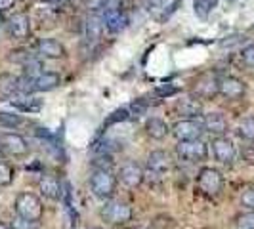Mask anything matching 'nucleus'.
<instances>
[{"label":"nucleus","instance_id":"nucleus-1","mask_svg":"<svg viewBox=\"0 0 254 229\" xmlns=\"http://www.w3.org/2000/svg\"><path fill=\"white\" fill-rule=\"evenodd\" d=\"M117 183H119V178L109 168H96L90 176V189L94 193V197L102 201H109L113 197L117 191Z\"/></svg>","mask_w":254,"mask_h":229},{"label":"nucleus","instance_id":"nucleus-2","mask_svg":"<svg viewBox=\"0 0 254 229\" xmlns=\"http://www.w3.org/2000/svg\"><path fill=\"white\" fill-rule=\"evenodd\" d=\"M13 208H15V214L21 218H25L29 222H40L42 216H44V206H42V201L38 199L35 193L31 191H23L15 197V203H13Z\"/></svg>","mask_w":254,"mask_h":229},{"label":"nucleus","instance_id":"nucleus-3","mask_svg":"<svg viewBox=\"0 0 254 229\" xmlns=\"http://www.w3.org/2000/svg\"><path fill=\"white\" fill-rule=\"evenodd\" d=\"M197 189L203 193L204 197H218L224 189V176L222 172L212 168V166H204L197 174Z\"/></svg>","mask_w":254,"mask_h":229},{"label":"nucleus","instance_id":"nucleus-4","mask_svg":"<svg viewBox=\"0 0 254 229\" xmlns=\"http://www.w3.org/2000/svg\"><path fill=\"white\" fill-rule=\"evenodd\" d=\"M218 94H220V78H218L216 73L206 71V73H201L193 80L191 96H195L197 100H201V102L214 100Z\"/></svg>","mask_w":254,"mask_h":229},{"label":"nucleus","instance_id":"nucleus-5","mask_svg":"<svg viewBox=\"0 0 254 229\" xmlns=\"http://www.w3.org/2000/svg\"><path fill=\"white\" fill-rule=\"evenodd\" d=\"M102 218L103 222L111 224V226H127L128 222H132V206L127 204L125 201H105V204L102 206Z\"/></svg>","mask_w":254,"mask_h":229},{"label":"nucleus","instance_id":"nucleus-6","mask_svg":"<svg viewBox=\"0 0 254 229\" xmlns=\"http://www.w3.org/2000/svg\"><path fill=\"white\" fill-rule=\"evenodd\" d=\"M176 153H178L180 159L186 161V163H203L208 157V145L201 138L199 140L178 141Z\"/></svg>","mask_w":254,"mask_h":229},{"label":"nucleus","instance_id":"nucleus-7","mask_svg":"<svg viewBox=\"0 0 254 229\" xmlns=\"http://www.w3.org/2000/svg\"><path fill=\"white\" fill-rule=\"evenodd\" d=\"M203 132V124L197 118H182L178 122H174V126L170 128V134L178 141L199 140Z\"/></svg>","mask_w":254,"mask_h":229},{"label":"nucleus","instance_id":"nucleus-8","mask_svg":"<svg viewBox=\"0 0 254 229\" xmlns=\"http://www.w3.org/2000/svg\"><path fill=\"white\" fill-rule=\"evenodd\" d=\"M117 178H119V181L123 185H127L128 189H136V187H140L141 183H143V179H145V170L136 161H127L125 165L121 166Z\"/></svg>","mask_w":254,"mask_h":229},{"label":"nucleus","instance_id":"nucleus-9","mask_svg":"<svg viewBox=\"0 0 254 229\" xmlns=\"http://www.w3.org/2000/svg\"><path fill=\"white\" fill-rule=\"evenodd\" d=\"M172 168V161L170 155L163 149L151 151L147 157V172L145 176H155V178H163L166 172Z\"/></svg>","mask_w":254,"mask_h":229},{"label":"nucleus","instance_id":"nucleus-10","mask_svg":"<svg viewBox=\"0 0 254 229\" xmlns=\"http://www.w3.org/2000/svg\"><path fill=\"white\" fill-rule=\"evenodd\" d=\"M212 155L222 165H233V161L237 157V149H235L233 141L228 140L226 136H218L212 140Z\"/></svg>","mask_w":254,"mask_h":229},{"label":"nucleus","instance_id":"nucleus-11","mask_svg":"<svg viewBox=\"0 0 254 229\" xmlns=\"http://www.w3.org/2000/svg\"><path fill=\"white\" fill-rule=\"evenodd\" d=\"M0 145L2 149L12 155V157H25L29 155V143L23 136L19 134H13V132H6L0 136Z\"/></svg>","mask_w":254,"mask_h":229},{"label":"nucleus","instance_id":"nucleus-12","mask_svg":"<svg viewBox=\"0 0 254 229\" xmlns=\"http://www.w3.org/2000/svg\"><path fill=\"white\" fill-rule=\"evenodd\" d=\"M247 92V86L241 78L237 76H224L220 78V96H224L226 100H241Z\"/></svg>","mask_w":254,"mask_h":229},{"label":"nucleus","instance_id":"nucleus-13","mask_svg":"<svg viewBox=\"0 0 254 229\" xmlns=\"http://www.w3.org/2000/svg\"><path fill=\"white\" fill-rule=\"evenodd\" d=\"M37 52L44 59H62L67 56L65 46L56 38H40L37 44Z\"/></svg>","mask_w":254,"mask_h":229},{"label":"nucleus","instance_id":"nucleus-14","mask_svg":"<svg viewBox=\"0 0 254 229\" xmlns=\"http://www.w3.org/2000/svg\"><path fill=\"white\" fill-rule=\"evenodd\" d=\"M38 191L42 197H46L48 201H60L62 199V181L56 178L54 174H44L38 179Z\"/></svg>","mask_w":254,"mask_h":229},{"label":"nucleus","instance_id":"nucleus-15","mask_svg":"<svg viewBox=\"0 0 254 229\" xmlns=\"http://www.w3.org/2000/svg\"><path fill=\"white\" fill-rule=\"evenodd\" d=\"M201 124H203L204 132H208V134H212V136H216V138L218 136H226V132L229 130L228 118H226L222 113L204 114L203 120H201Z\"/></svg>","mask_w":254,"mask_h":229},{"label":"nucleus","instance_id":"nucleus-16","mask_svg":"<svg viewBox=\"0 0 254 229\" xmlns=\"http://www.w3.org/2000/svg\"><path fill=\"white\" fill-rule=\"evenodd\" d=\"M8 33L15 40H27L31 35V17L27 13H15L8 23Z\"/></svg>","mask_w":254,"mask_h":229},{"label":"nucleus","instance_id":"nucleus-17","mask_svg":"<svg viewBox=\"0 0 254 229\" xmlns=\"http://www.w3.org/2000/svg\"><path fill=\"white\" fill-rule=\"evenodd\" d=\"M103 27L109 31V33H121L125 25H127V15L123 13L121 8H109V10H103Z\"/></svg>","mask_w":254,"mask_h":229},{"label":"nucleus","instance_id":"nucleus-18","mask_svg":"<svg viewBox=\"0 0 254 229\" xmlns=\"http://www.w3.org/2000/svg\"><path fill=\"white\" fill-rule=\"evenodd\" d=\"M145 134L155 141H163L170 134V126L166 124V120L159 118V116H151L145 122Z\"/></svg>","mask_w":254,"mask_h":229},{"label":"nucleus","instance_id":"nucleus-19","mask_svg":"<svg viewBox=\"0 0 254 229\" xmlns=\"http://www.w3.org/2000/svg\"><path fill=\"white\" fill-rule=\"evenodd\" d=\"M176 109H178L186 118H199V116L203 114V103H201V100H197L195 96H190V98L178 100Z\"/></svg>","mask_w":254,"mask_h":229},{"label":"nucleus","instance_id":"nucleus-20","mask_svg":"<svg viewBox=\"0 0 254 229\" xmlns=\"http://www.w3.org/2000/svg\"><path fill=\"white\" fill-rule=\"evenodd\" d=\"M62 84V76L58 73H50V71H44L38 76H35V92H50L56 90Z\"/></svg>","mask_w":254,"mask_h":229},{"label":"nucleus","instance_id":"nucleus-21","mask_svg":"<svg viewBox=\"0 0 254 229\" xmlns=\"http://www.w3.org/2000/svg\"><path fill=\"white\" fill-rule=\"evenodd\" d=\"M19 92V76H13L10 73L0 75V96L2 98H13V94Z\"/></svg>","mask_w":254,"mask_h":229},{"label":"nucleus","instance_id":"nucleus-22","mask_svg":"<svg viewBox=\"0 0 254 229\" xmlns=\"http://www.w3.org/2000/svg\"><path fill=\"white\" fill-rule=\"evenodd\" d=\"M218 8V0H193V12L199 19L206 21L208 15Z\"/></svg>","mask_w":254,"mask_h":229},{"label":"nucleus","instance_id":"nucleus-23","mask_svg":"<svg viewBox=\"0 0 254 229\" xmlns=\"http://www.w3.org/2000/svg\"><path fill=\"white\" fill-rule=\"evenodd\" d=\"M103 19L102 17H98V15H90L88 21H86V38L92 40V42H96V40H100L103 33Z\"/></svg>","mask_w":254,"mask_h":229},{"label":"nucleus","instance_id":"nucleus-24","mask_svg":"<svg viewBox=\"0 0 254 229\" xmlns=\"http://www.w3.org/2000/svg\"><path fill=\"white\" fill-rule=\"evenodd\" d=\"M12 105L19 107V109H23V111H37V109H40V102L35 100V98H29L27 94L19 96V98H17V96L12 98Z\"/></svg>","mask_w":254,"mask_h":229},{"label":"nucleus","instance_id":"nucleus-25","mask_svg":"<svg viewBox=\"0 0 254 229\" xmlns=\"http://www.w3.org/2000/svg\"><path fill=\"white\" fill-rule=\"evenodd\" d=\"M237 134L241 136L243 140L254 141V116H247L243 118L237 126Z\"/></svg>","mask_w":254,"mask_h":229},{"label":"nucleus","instance_id":"nucleus-26","mask_svg":"<svg viewBox=\"0 0 254 229\" xmlns=\"http://www.w3.org/2000/svg\"><path fill=\"white\" fill-rule=\"evenodd\" d=\"M23 124L21 114L8 113V111H0V126L4 128H17Z\"/></svg>","mask_w":254,"mask_h":229},{"label":"nucleus","instance_id":"nucleus-27","mask_svg":"<svg viewBox=\"0 0 254 229\" xmlns=\"http://www.w3.org/2000/svg\"><path fill=\"white\" fill-rule=\"evenodd\" d=\"M15 178V170H13L12 165H8V163H4V161H0V187H6V185H10Z\"/></svg>","mask_w":254,"mask_h":229},{"label":"nucleus","instance_id":"nucleus-28","mask_svg":"<svg viewBox=\"0 0 254 229\" xmlns=\"http://www.w3.org/2000/svg\"><path fill=\"white\" fill-rule=\"evenodd\" d=\"M237 229H254V212H245L235 218Z\"/></svg>","mask_w":254,"mask_h":229},{"label":"nucleus","instance_id":"nucleus-29","mask_svg":"<svg viewBox=\"0 0 254 229\" xmlns=\"http://www.w3.org/2000/svg\"><path fill=\"white\" fill-rule=\"evenodd\" d=\"M10 229H38V224L37 222H29L21 216H15L10 224Z\"/></svg>","mask_w":254,"mask_h":229},{"label":"nucleus","instance_id":"nucleus-30","mask_svg":"<svg viewBox=\"0 0 254 229\" xmlns=\"http://www.w3.org/2000/svg\"><path fill=\"white\" fill-rule=\"evenodd\" d=\"M241 206H245L249 212H254V187H247L241 193Z\"/></svg>","mask_w":254,"mask_h":229},{"label":"nucleus","instance_id":"nucleus-31","mask_svg":"<svg viewBox=\"0 0 254 229\" xmlns=\"http://www.w3.org/2000/svg\"><path fill=\"white\" fill-rule=\"evenodd\" d=\"M241 59H243V63L247 65V67L254 69V44H249L247 48H243Z\"/></svg>","mask_w":254,"mask_h":229},{"label":"nucleus","instance_id":"nucleus-32","mask_svg":"<svg viewBox=\"0 0 254 229\" xmlns=\"http://www.w3.org/2000/svg\"><path fill=\"white\" fill-rule=\"evenodd\" d=\"M241 155H243V161H245L247 165H253L254 166V141L247 143V145L243 147Z\"/></svg>","mask_w":254,"mask_h":229},{"label":"nucleus","instance_id":"nucleus-33","mask_svg":"<svg viewBox=\"0 0 254 229\" xmlns=\"http://www.w3.org/2000/svg\"><path fill=\"white\" fill-rule=\"evenodd\" d=\"M157 94L159 96H172V94H176V88L174 86H161V88H157Z\"/></svg>","mask_w":254,"mask_h":229},{"label":"nucleus","instance_id":"nucleus-34","mask_svg":"<svg viewBox=\"0 0 254 229\" xmlns=\"http://www.w3.org/2000/svg\"><path fill=\"white\" fill-rule=\"evenodd\" d=\"M13 4H15V0H0V12H8V10H12Z\"/></svg>","mask_w":254,"mask_h":229},{"label":"nucleus","instance_id":"nucleus-35","mask_svg":"<svg viewBox=\"0 0 254 229\" xmlns=\"http://www.w3.org/2000/svg\"><path fill=\"white\" fill-rule=\"evenodd\" d=\"M132 109L136 111V114H141L145 111V103H141V100H136V102L132 103Z\"/></svg>","mask_w":254,"mask_h":229},{"label":"nucleus","instance_id":"nucleus-36","mask_svg":"<svg viewBox=\"0 0 254 229\" xmlns=\"http://www.w3.org/2000/svg\"><path fill=\"white\" fill-rule=\"evenodd\" d=\"M0 229H10V226H6V224L0 220Z\"/></svg>","mask_w":254,"mask_h":229},{"label":"nucleus","instance_id":"nucleus-37","mask_svg":"<svg viewBox=\"0 0 254 229\" xmlns=\"http://www.w3.org/2000/svg\"><path fill=\"white\" fill-rule=\"evenodd\" d=\"M4 25V17H2V12H0V27Z\"/></svg>","mask_w":254,"mask_h":229},{"label":"nucleus","instance_id":"nucleus-38","mask_svg":"<svg viewBox=\"0 0 254 229\" xmlns=\"http://www.w3.org/2000/svg\"><path fill=\"white\" fill-rule=\"evenodd\" d=\"M88 229H102V228H98V226H94V228H88Z\"/></svg>","mask_w":254,"mask_h":229},{"label":"nucleus","instance_id":"nucleus-39","mask_svg":"<svg viewBox=\"0 0 254 229\" xmlns=\"http://www.w3.org/2000/svg\"><path fill=\"white\" fill-rule=\"evenodd\" d=\"M134 229H147V228H134Z\"/></svg>","mask_w":254,"mask_h":229},{"label":"nucleus","instance_id":"nucleus-40","mask_svg":"<svg viewBox=\"0 0 254 229\" xmlns=\"http://www.w3.org/2000/svg\"><path fill=\"white\" fill-rule=\"evenodd\" d=\"M2 151H4V149H2V145H0V153H2Z\"/></svg>","mask_w":254,"mask_h":229}]
</instances>
